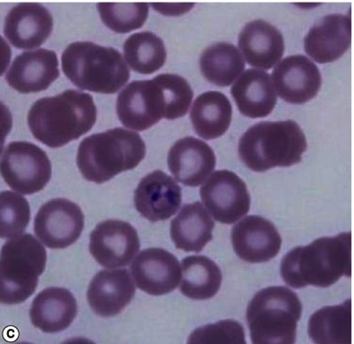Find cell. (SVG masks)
Segmentation results:
<instances>
[{"instance_id":"6da1fadb","label":"cell","mask_w":354,"mask_h":344,"mask_svg":"<svg viewBox=\"0 0 354 344\" xmlns=\"http://www.w3.org/2000/svg\"><path fill=\"white\" fill-rule=\"evenodd\" d=\"M282 280L299 289L307 286L328 287L342 277H352V232L318 238L297 247L283 257Z\"/></svg>"},{"instance_id":"7a4b0ae2","label":"cell","mask_w":354,"mask_h":344,"mask_svg":"<svg viewBox=\"0 0 354 344\" xmlns=\"http://www.w3.org/2000/svg\"><path fill=\"white\" fill-rule=\"evenodd\" d=\"M96 119L97 111L91 95L66 90L34 102L27 122L36 140L48 147L60 148L88 133Z\"/></svg>"},{"instance_id":"3957f363","label":"cell","mask_w":354,"mask_h":344,"mask_svg":"<svg viewBox=\"0 0 354 344\" xmlns=\"http://www.w3.org/2000/svg\"><path fill=\"white\" fill-rule=\"evenodd\" d=\"M145 154V142L138 133L116 128L84 139L77 150V165L84 178L102 184L136 169Z\"/></svg>"},{"instance_id":"277c9868","label":"cell","mask_w":354,"mask_h":344,"mask_svg":"<svg viewBox=\"0 0 354 344\" xmlns=\"http://www.w3.org/2000/svg\"><path fill=\"white\" fill-rule=\"evenodd\" d=\"M307 142L293 120L260 122L251 126L239 142V155L248 169L266 172L296 165L302 160Z\"/></svg>"},{"instance_id":"5b68a950","label":"cell","mask_w":354,"mask_h":344,"mask_svg":"<svg viewBox=\"0 0 354 344\" xmlns=\"http://www.w3.org/2000/svg\"><path fill=\"white\" fill-rule=\"evenodd\" d=\"M62 68L77 88L97 94H115L130 77L126 59L120 51L89 41L68 46L62 55Z\"/></svg>"},{"instance_id":"8992f818","label":"cell","mask_w":354,"mask_h":344,"mask_svg":"<svg viewBox=\"0 0 354 344\" xmlns=\"http://www.w3.org/2000/svg\"><path fill=\"white\" fill-rule=\"evenodd\" d=\"M302 312L299 297L287 287H271L259 291L247 309L251 341L254 344L296 343Z\"/></svg>"},{"instance_id":"52a82bcc","label":"cell","mask_w":354,"mask_h":344,"mask_svg":"<svg viewBox=\"0 0 354 344\" xmlns=\"http://www.w3.org/2000/svg\"><path fill=\"white\" fill-rule=\"evenodd\" d=\"M46 265L45 247L32 234L8 240L2 247L0 257V300L3 305H19L32 296Z\"/></svg>"},{"instance_id":"ba28073f","label":"cell","mask_w":354,"mask_h":344,"mask_svg":"<svg viewBox=\"0 0 354 344\" xmlns=\"http://www.w3.org/2000/svg\"><path fill=\"white\" fill-rule=\"evenodd\" d=\"M1 175L12 190L24 195L37 193L50 181V160L32 142H12L2 153Z\"/></svg>"},{"instance_id":"9c48e42d","label":"cell","mask_w":354,"mask_h":344,"mask_svg":"<svg viewBox=\"0 0 354 344\" xmlns=\"http://www.w3.org/2000/svg\"><path fill=\"white\" fill-rule=\"evenodd\" d=\"M166 113L163 90L155 79L131 82L118 95V117L127 128L145 131L165 119Z\"/></svg>"},{"instance_id":"30bf717a","label":"cell","mask_w":354,"mask_h":344,"mask_svg":"<svg viewBox=\"0 0 354 344\" xmlns=\"http://www.w3.org/2000/svg\"><path fill=\"white\" fill-rule=\"evenodd\" d=\"M200 192L205 207L216 221L223 224L238 222L250 209L247 184L228 170L214 172Z\"/></svg>"},{"instance_id":"8fae6325","label":"cell","mask_w":354,"mask_h":344,"mask_svg":"<svg viewBox=\"0 0 354 344\" xmlns=\"http://www.w3.org/2000/svg\"><path fill=\"white\" fill-rule=\"evenodd\" d=\"M85 217L76 203L66 198H55L43 204L34 219V231L45 246L64 249L82 235Z\"/></svg>"},{"instance_id":"7c38bea8","label":"cell","mask_w":354,"mask_h":344,"mask_svg":"<svg viewBox=\"0 0 354 344\" xmlns=\"http://www.w3.org/2000/svg\"><path fill=\"white\" fill-rule=\"evenodd\" d=\"M138 231L130 223L106 220L90 234L89 251L102 267H125L139 252Z\"/></svg>"},{"instance_id":"4fadbf2b","label":"cell","mask_w":354,"mask_h":344,"mask_svg":"<svg viewBox=\"0 0 354 344\" xmlns=\"http://www.w3.org/2000/svg\"><path fill=\"white\" fill-rule=\"evenodd\" d=\"M272 80L279 97L292 104L312 100L322 86L318 67L302 55H290L276 65Z\"/></svg>"},{"instance_id":"5bb4252c","label":"cell","mask_w":354,"mask_h":344,"mask_svg":"<svg viewBox=\"0 0 354 344\" xmlns=\"http://www.w3.org/2000/svg\"><path fill=\"white\" fill-rule=\"evenodd\" d=\"M130 271L136 287L155 296L173 292L182 278L178 259L162 249L142 251L130 265Z\"/></svg>"},{"instance_id":"9a60e30c","label":"cell","mask_w":354,"mask_h":344,"mask_svg":"<svg viewBox=\"0 0 354 344\" xmlns=\"http://www.w3.org/2000/svg\"><path fill=\"white\" fill-rule=\"evenodd\" d=\"M232 242L236 255L245 262H269L278 255L282 240L269 220L257 216L245 217L232 229Z\"/></svg>"},{"instance_id":"2e32d148","label":"cell","mask_w":354,"mask_h":344,"mask_svg":"<svg viewBox=\"0 0 354 344\" xmlns=\"http://www.w3.org/2000/svg\"><path fill=\"white\" fill-rule=\"evenodd\" d=\"M133 200L136 210L148 221H166L181 206L182 189L171 176L156 170L141 180Z\"/></svg>"},{"instance_id":"e0dca14e","label":"cell","mask_w":354,"mask_h":344,"mask_svg":"<svg viewBox=\"0 0 354 344\" xmlns=\"http://www.w3.org/2000/svg\"><path fill=\"white\" fill-rule=\"evenodd\" d=\"M57 55L55 51L40 48L26 51L15 57L6 80L21 94L44 91L60 75Z\"/></svg>"},{"instance_id":"ac0fdd59","label":"cell","mask_w":354,"mask_h":344,"mask_svg":"<svg viewBox=\"0 0 354 344\" xmlns=\"http://www.w3.org/2000/svg\"><path fill=\"white\" fill-rule=\"evenodd\" d=\"M54 21L48 8L39 3H20L6 17L4 34L15 48H39L50 37Z\"/></svg>"},{"instance_id":"d6986e66","label":"cell","mask_w":354,"mask_h":344,"mask_svg":"<svg viewBox=\"0 0 354 344\" xmlns=\"http://www.w3.org/2000/svg\"><path fill=\"white\" fill-rule=\"evenodd\" d=\"M216 164L212 148L191 136L177 141L167 156V165L174 178L189 187L203 184L215 169Z\"/></svg>"},{"instance_id":"ffe728a7","label":"cell","mask_w":354,"mask_h":344,"mask_svg":"<svg viewBox=\"0 0 354 344\" xmlns=\"http://www.w3.org/2000/svg\"><path fill=\"white\" fill-rule=\"evenodd\" d=\"M352 18L329 15L310 28L304 38V50L318 64H328L343 57L352 44Z\"/></svg>"},{"instance_id":"44dd1931","label":"cell","mask_w":354,"mask_h":344,"mask_svg":"<svg viewBox=\"0 0 354 344\" xmlns=\"http://www.w3.org/2000/svg\"><path fill=\"white\" fill-rule=\"evenodd\" d=\"M135 294V283L127 269H104L93 278L86 297L96 315L110 318L120 314Z\"/></svg>"},{"instance_id":"7402d4cb","label":"cell","mask_w":354,"mask_h":344,"mask_svg":"<svg viewBox=\"0 0 354 344\" xmlns=\"http://www.w3.org/2000/svg\"><path fill=\"white\" fill-rule=\"evenodd\" d=\"M239 48L247 63L262 70H271L283 57V36L263 20L248 23L239 36Z\"/></svg>"},{"instance_id":"603a6c76","label":"cell","mask_w":354,"mask_h":344,"mask_svg":"<svg viewBox=\"0 0 354 344\" xmlns=\"http://www.w3.org/2000/svg\"><path fill=\"white\" fill-rule=\"evenodd\" d=\"M231 94L240 113L251 119L268 116L277 102L271 77L259 69L244 71L232 86Z\"/></svg>"},{"instance_id":"cb8c5ba5","label":"cell","mask_w":354,"mask_h":344,"mask_svg":"<svg viewBox=\"0 0 354 344\" xmlns=\"http://www.w3.org/2000/svg\"><path fill=\"white\" fill-rule=\"evenodd\" d=\"M77 312L75 297L62 287H48L32 300L30 321L46 334H57L73 324Z\"/></svg>"},{"instance_id":"d4e9b609","label":"cell","mask_w":354,"mask_h":344,"mask_svg":"<svg viewBox=\"0 0 354 344\" xmlns=\"http://www.w3.org/2000/svg\"><path fill=\"white\" fill-rule=\"evenodd\" d=\"M215 222L201 202L186 204L172 220L170 235L176 249L198 253L212 240Z\"/></svg>"},{"instance_id":"484cf974","label":"cell","mask_w":354,"mask_h":344,"mask_svg":"<svg viewBox=\"0 0 354 344\" xmlns=\"http://www.w3.org/2000/svg\"><path fill=\"white\" fill-rule=\"evenodd\" d=\"M191 122L196 134L205 140L221 137L232 119V106L225 95L209 91L198 95L191 110Z\"/></svg>"},{"instance_id":"4316f807","label":"cell","mask_w":354,"mask_h":344,"mask_svg":"<svg viewBox=\"0 0 354 344\" xmlns=\"http://www.w3.org/2000/svg\"><path fill=\"white\" fill-rule=\"evenodd\" d=\"M352 300L326 306L309 319L308 334L315 343L350 344L353 342Z\"/></svg>"},{"instance_id":"83f0119b","label":"cell","mask_w":354,"mask_h":344,"mask_svg":"<svg viewBox=\"0 0 354 344\" xmlns=\"http://www.w3.org/2000/svg\"><path fill=\"white\" fill-rule=\"evenodd\" d=\"M222 280L221 269L209 257L192 256L183 260L180 291L188 298H212L218 293Z\"/></svg>"},{"instance_id":"f1b7e54d","label":"cell","mask_w":354,"mask_h":344,"mask_svg":"<svg viewBox=\"0 0 354 344\" xmlns=\"http://www.w3.org/2000/svg\"><path fill=\"white\" fill-rule=\"evenodd\" d=\"M200 66L207 82L225 88L243 73L245 61L234 45L221 42L205 49L200 59Z\"/></svg>"},{"instance_id":"f546056e","label":"cell","mask_w":354,"mask_h":344,"mask_svg":"<svg viewBox=\"0 0 354 344\" xmlns=\"http://www.w3.org/2000/svg\"><path fill=\"white\" fill-rule=\"evenodd\" d=\"M127 63L136 73L150 75L164 66L167 50L163 40L150 32L133 34L124 43Z\"/></svg>"},{"instance_id":"4dcf8cb0","label":"cell","mask_w":354,"mask_h":344,"mask_svg":"<svg viewBox=\"0 0 354 344\" xmlns=\"http://www.w3.org/2000/svg\"><path fill=\"white\" fill-rule=\"evenodd\" d=\"M102 23L116 33H129L144 26L149 15L147 3H99Z\"/></svg>"},{"instance_id":"1f68e13d","label":"cell","mask_w":354,"mask_h":344,"mask_svg":"<svg viewBox=\"0 0 354 344\" xmlns=\"http://www.w3.org/2000/svg\"><path fill=\"white\" fill-rule=\"evenodd\" d=\"M0 234L2 238L20 236L30 221V207L21 193L4 191L0 194Z\"/></svg>"},{"instance_id":"d6a6232c","label":"cell","mask_w":354,"mask_h":344,"mask_svg":"<svg viewBox=\"0 0 354 344\" xmlns=\"http://www.w3.org/2000/svg\"><path fill=\"white\" fill-rule=\"evenodd\" d=\"M154 79L162 88L166 100L165 119L174 120L185 116L194 99V91L187 80L175 74H160Z\"/></svg>"},{"instance_id":"836d02e7","label":"cell","mask_w":354,"mask_h":344,"mask_svg":"<svg viewBox=\"0 0 354 344\" xmlns=\"http://www.w3.org/2000/svg\"><path fill=\"white\" fill-rule=\"evenodd\" d=\"M188 343L245 344L244 328L239 322L229 319L198 328L191 334Z\"/></svg>"},{"instance_id":"e575fe53","label":"cell","mask_w":354,"mask_h":344,"mask_svg":"<svg viewBox=\"0 0 354 344\" xmlns=\"http://www.w3.org/2000/svg\"><path fill=\"white\" fill-rule=\"evenodd\" d=\"M149 5L166 17H180L188 13L194 7V3H151Z\"/></svg>"}]
</instances>
